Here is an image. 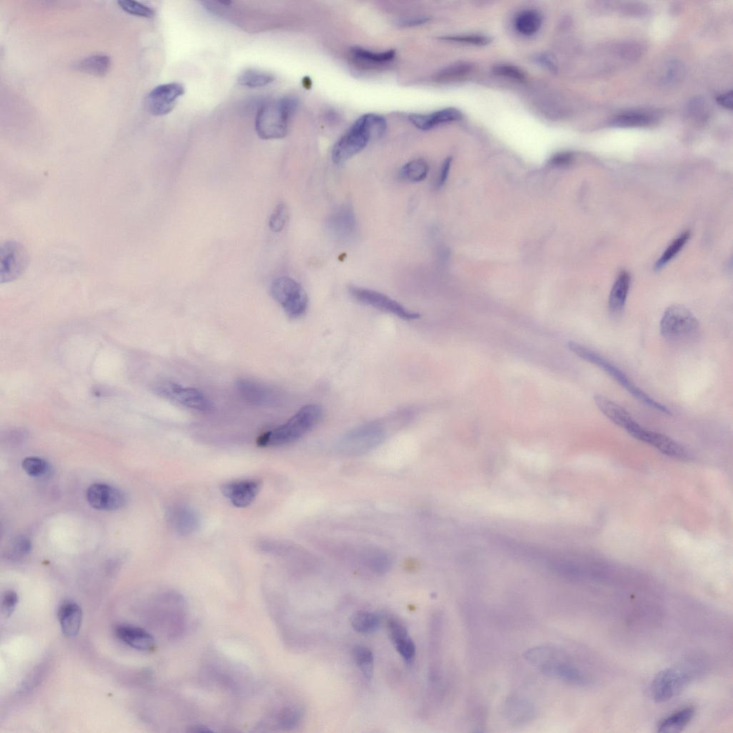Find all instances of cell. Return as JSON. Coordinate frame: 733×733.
I'll list each match as a JSON object with an SVG mask.
<instances>
[{
  "instance_id": "29",
  "label": "cell",
  "mask_w": 733,
  "mask_h": 733,
  "mask_svg": "<svg viewBox=\"0 0 733 733\" xmlns=\"http://www.w3.org/2000/svg\"><path fill=\"white\" fill-rule=\"evenodd\" d=\"M380 616L374 613L360 611L355 613L351 619L354 630L358 633L368 634L372 633L380 625Z\"/></svg>"
},
{
  "instance_id": "25",
  "label": "cell",
  "mask_w": 733,
  "mask_h": 733,
  "mask_svg": "<svg viewBox=\"0 0 733 733\" xmlns=\"http://www.w3.org/2000/svg\"><path fill=\"white\" fill-rule=\"evenodd\" d=\"M696 709L687 707L680 710L663 719L658 726L661 733H675L682 731L693 719Z\"/></svg>"
},
{
  "instance_id": "24",
  "label": "cell",
  "mask_w": 733,
  "mask_h": 733,
  "mask_svg": "<svg viewBox=\"0 0 733 733\" xmlns=\"http://www.w3.org/2000/svg\"><path fill=\"white\" fill-rule=\"evenodd\" d=\"M631 278L628 273L622 272L616 278L610 292L609 307L614 315H618L625 306L629 293Z\"/></svg>"
},
{
  "instance_id": "32",
  "label": "cell",
  "mask_w": 733,
  "mask_h": 733,
  "mask_svg": "<svg viewBox=\"0 0 733 733\" xmlns=\"http://www.w3.org/2000/svg\"><path fill=\"white\" fill-rule=\"evenodd\" d=\"M651 122V118L646 113L629 112L614 118L611 124L620 128H637L647 127Z\"/></svg>"
},
{
  "instance_id": "49",
  "label": "cell",
  "mask_w": 733,
  "mask_h": 733,
  "mask_svg": "<svg viewBox=\"0 0 733 733\" xmlns=\"http://www.w3.org/2000/svg\"><path fill=\"white\" fill-rule=\"evenodd\" d=\"M717 101L721 106L732 110L733 107V94L729 91L718 97Z\"/></svg>"
},
{
  "instance_id": "51",
  "label": "cell",
  "mask_w": 733,
  "mask_h": 733,
  "mask_svg": "<svg viewBox=\"0 0 733 733\" xmlns=\"http://www.w3.org/2000/svg\"><path fill=\"white\" fill-rule=\"evenodd\" d=\"M539 60H540V62H542L543 64H545L548 68H550V69H554V66L552 62L551 61V60L549 58H547V57H541V58H539Z\"/></svg>"
},
{
  "instance_id": "2",
  "label": "cell",
  "mask_w": 733,
  "mask_h": 733,
  "mask_svg": "<svg viewBox=\"0 0 733 733\" xmlns=\"http://www.w3.org/2000/svg\"><path fill=\"white\" fill-rule=\"evenodd\" d=\"M323 415V408L317 404L303 406L283 425L260 436L257 443L260 447H276L296 442L313 429Z\"/></svg>"
},
{
  "instance_id": "48",
  "label": "cell",
  "mask_w": 733,
  "mask_h": 733,
  "mask_svg": "<svg viewBox=\"0 0 733 733\" xmlns=\"http://www.w3.org/2000/svg\"><path fill=\"white\" fill-rule=\"evenodd\" d=\"M451 162H452V160L450 158H448V159L446 160L445 162H443V165L441 167V171H440V174H439V178L437 179V182H436V187L437 188H441L446 183L447 179H448V174H449V171H450V166H451Z\"/></svg>"
},
{
  "instance_id": "7",
  "label": "cell",
  "mask_w": 733,
  "mask_h": 733,
  "mask_svg": "<svg viewBox=\"0 0 733 733\" xmlns=\"http://www.w3.org/2000/svg\"><path fill=\"white\" fill-rule=\"evenodd\" d=\"M385 432L377 423H367L345 434L338 441L337 448L347 455L365 454L380 446Z\"/></svg>"
},
{
  "instance_id": "17",
  "label": "cell",
  "mask_w": 733,
  "mask_h": 733,
  "mask_svg": "<svg viewBox=\"0 0 733 733\" xmlns=\"http://www.w3.org/2000/svg\"><path fill=\"white\" fill-rule=\"evenodd\" d=\"M168 519L173 529L181 536H188L197 531L200 526L198 514L190 507L179 505L171 507Z\"/></svg>"
},
{
  "instance_id": "13",
  "label": "cell",
  "mask_w": 733,
  "mask_h": 733,
  "mask_svg": "<svg viewBox=\"0 0 733 733\" xmlns=\"http://www.w3.org/2000/svg\"><path fill=\"white\" fill-rule=\"evenodd\" d=\"M688 681V675L683 672L675 669L663 670L653 680L651 697L657 703L667 702L680 694Z\"/></svg>"
},
{
  "instance_id": "40",
  "label": "cell",
  "mask_w": 733,
  "mask_h": 733,
  "mask_svg": "<svg viewBox=\"0 0 733 733\" xmlns=\"http://www.w3.org/2000/svg\"><path fill=\"white\" fill-rule=\"evenodd\" d=\"M289 218L288 208L286 204L280 203L277 206L269 220V227L274 233H280L284 228Z\"/></svg>"
},
{
  "instance_id": "19",
  "label": "cell",
  "mask_w": 733,
  "mask_h": 733,
  "mask_svg": "<svg viewBox=\"0 0 733 733\" xmlns=\"http://www.w3.org/2000/svg\"><path fill=\"white\" fill-rule=\"evenodd\" d=\"M462 113L455 108H446L431 114H412L410 122L418 129L429 131L437 126L460 120Z\"/></svg>"
},
{
  "instance_id": "6",
  "label": "cell",
  "mask_w": 733,
  "mask_h": 733,
  "mask_svg": "<svg viewBox=\"0 0 733 733\" xmlns=\"http://www.w3.org/2000/svg\"><path fill=\"white\" fill-rule=\"evenodd\" d=\"M270 292L290 319H298L306 313L308 296L303 287L294 280L287 277L276 279Z\"/></svg>"
},
{
  "instance_id": "27",
  "label": "cell",
  "mask_w": 733,
  "mask_h": 733,
  "mask_svg": "<svg viewBox=\"0 0 733 733\" xmlns=\"http://www.w3.org/2000/svg\"><path fill=\"white\" fill-rule=\"evenodd\" d=\"M542 24L541 15L533 10L522 11L515 20L517 30L524 35H532L536 33Z\"/></svg>"
},
{
  "instance_id": "23",
  "label": "cell",
  "mask_w": 733,
  "mask_h": 733,
  "mask_svg": "<svg viewBox=\"0 0 733 733\" xmlns=\"http://www.w3.org/2000/svg\"><path fill=\"white\" fill-rule=\"evenodd\" d=\"M58 619L63 634L67 637H75L82 628V609L73 602H64L59 608Z\"/></svg>"
},
{
  "instance_id": "14",
  "label": "cell",
  "mask_w": 733,
  "mask_h": 733,
  "mask_svg": "<svg viewBox=\"0 0 733 733\" xmlns=\"http://www.w3.org/2000/svg\"><path fill=\"white\" fill-rule=\"evenodd\" d=\"M236 389L240 396L249 403L259 407H273L280 402L278 391L250 379H240Z\"/></svg>"
},
{
  "instance_id": "18",
  "label": "cell",
  "mask_w": 733,
  "mask_h": 733,
  "mask_svg": "<svg viewBox=\"0 0 733 733\" xmlns=\"http://www.w3.org/2000/svg\"><path fill=\"white\" fill-rule=\"evenodd\" d=\"M503 715L510 723L514 725H522L534 719L536 709L528 700L521 697L512 696L506 701Z\"/></svg>"
},
{
  "instance_id": "1",
  "label": "cell",
  "mask_w": 733,
  "mask_h": 733,
  "mask_svg": "<svg viewBox=\"0 0 733 733\" xmlns=\"http://www.w3.org/2000/svg\"><path fill=\"white\" fill-rule=\"evenodd\" d=\"M387 129V121L381 115H363L335 144L332 151L333 162L339 164L353 158L365 149L372 138L382 137Z\"/></svg>"
},
{
  "instance_id": "5",
  "label": "cell",
  "mask_w": 733,
  "mask_h": 733,
  "mask_svg": "<svg viewBox=\"0 0 733 733\" xmlns=\"http://www.w3.org/2000/svg\"><path fill=\"white\" fill-rule=\"evenodd\" d=\"M700 331L698 319L681 305L667 309L661 322L663 337L673 342H687L696 338Z\"/></svg>"
},
{
  "instance_id": "36",
  "label": "cell",
  "mask_w": 733,
  "mask_h": 733,
  "mask_svg": "<svg viewBox=\"0 0 733 733\" xmlns=\"http://www.w3.org/2000/svg\"><path fill=\"white\" fill-rule=\"evenodd\" d=\"M687 113L694 122L703 123L710 117V107L703 98H694L688 104Z\"/></svg>"
},
{
  "instance_id": "31",
  "label": "cell",
  "mask_w": 733,
  "mask_h": 733,
  "mask_svg": "<svg viewBox=\"0 0 733 733\" xmlns=\"http://www.w3.org/2000/svg\"><path fill=\"white\" fill-rule=\"evenodd\" d=\"M429 172V166L425 160H415L403 167L401 170V176L407 181L418 183L425 180Z\"/></svg>"
},
{
  "instance_id": "45",
  "label": "cell",
  "mask_w": 733,
  "mask_h": 733,
  "mask_svg": "<svg viewBox=\"0 0 733 733\" xmlns=\"http://www.w3.org/2000/svg\"><path fill=\"white\" fill-rule=\"evenodd\" d=\"M18 603V596L14 591H7L3 596L1 610L6 618H9L15 611Z\"/></svg>"
},
{
  "instance_id": "34",
  "label": "cell",
  "mask_w": 733,
  "mask_h": 733,
  "mask_svg": "<svg viewBox=\"0 0 733 733\" xmlns=\"http://www.w3.org/2000/svg\"><path fill=\"white\" fill-rule=\"evenodd\" d=\"M22 467L27 475L34 478L42 477L49 471L48 462L38 457L25 458L22 462Z\"/></svg>"
},
{
  "instance_id": "43",
  "label": "cell",
  "mask_w": 733,
  "mask_h": 733,
  "mask_svg": "<svg viewBox=\"0 0 733 733\" xmlns=\"http://www.w3.org/2000/svg\"><path fill=\"white\" fill-rule=\"evenodd\" d=\"M442 39L451 42L476 45L486 46L491 41V38L484 35H457L442 37Z\"/></svg>"
},
{
  "instance_id": "37",
  "label": "cell",
  "mask_w": 733,
  "mask_h": 733,
  "mask_svg": "<svg viewBox=\"0 0 733 733\" xmlns=\"http://www.w3.org/2000/svg\"><path fill=\"white\" fill-rule=\"evenodd\" d=\"M472 70V65L468 63H458L443 69L438 74V80L442 82L457 80L466 76Z\"/></svg>"
},
{
  "instance_id": "4",
  "label": "cell",
  "mask_w": 733,
  "mask_h": 733,
  "mask_svg": "<svg viewBox=\"0 0 733 733\" xmlns=\"http://www.w3.org/2000/svg\"><path fill=\"white\" fill-rule=\"evenodd\" d=\"M568 346L569 349L578 357L598 366V368L604 370L617 382L620 383L626 391L640 402L652 409L662 412L663 413L668 415L672 414L669 408L657 401L651 398L648 394L637 387V385L620 368L615 366L597 353L592 351L584 345L573 342H569Z\"/></svg>"
},
{
  "instance_id": "38",
  "label": "cell",
  "mask_w": 733,
  "mask_h": 733,
  "mask_svg": "<svg viewBox=\"0 0 733 733\" xmlns=\"http://www.w3.org/2000/svg\"><path fill=\"white\" fill-rule=\"evenodd\" d=\"M31 543L30 539L23 536L15 538L7 552L9 559H18L27 556L31 551Z\"/></svg>"
},
{
  "instance_id": "15",
  "label": "cell",
  "mask_w": 733,
  "mask_h": 733,
  "mask_svg": "<svg viewBox=\"0 0 733 733\" xmlns=\"http://www.w3.org/2000/svg\"><path fill=\"white\" fill-rule=\"evenodd\" d=\"M90 506L100 511H117L126 504V497L119 489L105 484H94L87 490Z\"/></svg>"
},
{
  "instance_id": "42",
  "label": "cell",
  "mask_w": 733,
  "mask_h": 733,
  "mask_svg": "<svg viewBox=\"0 0 733 733\" xmlns=\"http://www.w3.org/2000/svg\"><path fill=\"white\" fill-rule=\"evenodd\" d=\"M685 74V67L683 63L679 60L670 62L667 67L664 82L668 85H675L680 83Z\"/></svg>"
},
{
  "instance_id": "28",
  "label": "cell",
  "mask_w": 733,
  "mask_h": 733,
  "mask_svg": "<svg viewBox=\"0 0 733 733\" xmlns=\"http://www.w3.org/2000/svg\"><path fill=\"white\" fill-rule=\"evenodd\" d=\"M275 81V77L264 71L247 70L238 79V84L250 89L265 87Z\"/></svg>"
},
{
  "instance_id": "22",
  "label": "cell",
  "mask_w": 733,
  "mask_h": 733,
  "mask_svg": "<svg viewBox=\"0 0 733 733\" xmlns=\"http://www.w3.org/2000/svg\"><path fill=\"white\" fill-rule=\"evenodd\" d=\"M388 626L391 639L398 652L406 663H411L415 659L416 649L406 628L396 619H391Z\"/></svg>"
},
{
  "instance_id": "16",
  "label": "cell",
  "mask_w": 733,
  "mask_h": 733,
  "mask_svg": "<svg viewBox=\"0 0 733 733\" xmlns=\"http://www.w3.org/2000/svg\"><path fill=\"white\" fill-rule=\"evenodd\" d=\"M260 489L259 481L245 480L227 483L222 486L221 491L235 507L245 508L254 502Z\"/></svg>"
},
{
  "instance_id": "33",
  "label": "cell",
  "mask_w": 733,
  "mask_h": 733,
  "mask_svg": "<svg viewBox=\"0 0 733 733\" xmlns=\"http://www.w3.org/2000/svg\"><path fill=\"white\" fill-rule=\"evenodd\" d=\"M353 658L366 680L370 681L372 675L374 661L372 651L364 646H356L353 650Z\"/></svg>"
},
{
  "instance_id": "9",
  "label": "cell",
  "mask_w": 733,
  "mask_h": 733,
  "mask_svg": "<svg viewBox=\"0 0 733 733\" xmlns=\"http://www.w3.org/2000/svg\"><path fill=\"white\" fill-rule=\"evenodd\" d=\"M153 391L158 396L191 410L210 412L214 408L212 401L200 391L174 382H160Z\"/></svg>"
},
{
  "instance_id": "39",
  "label": "cell",
  "mask_w": 733,
  "mask_h": 733,
  "mask_svg": "<svg viewBox=\"0 0 733 733\" xmlns=\"http://www.w3.org/2000/svg\"><path fill=\"white\" fill-rule=\"evenodd\" d=\"M119 7L126 13L142 18H150L154 15V11L141 4L131 0H120L118 2Z\"/></svg>"
},
{
  "instance_id": "11",
  "label": "cell",
  "mask_w": 733,
  "mask_h": 733,
  "mask_svg": "<svg viewBox=\"0 0 733 733\" xmlns=\"http://www.w3.org/2000/svg\"><path fill=\"white\" fill-rule=\"evenodd\" d=\"M28 265V254L20 243L8 241L0 247V283L18 279Z\"/></svg>"
},
{
  "instance_id": "12",
  "label": "cell",
  "mask_w": 733,
  "mask_h": 733,
  "mask_svg": "<svg viewBox=\"0 0 733 733\" xmlns=\"http://www.w3.org/2000/svg\"><path fill=\"white\" fill-rule=\"evenodd\" d=\"M184 93L185 89L181 84L160 85L146 96L144 101L145 109L153 115L162 117L174 110L177 100Z\"/></svg>"
},
{
  "instance_id": "3",
  "label": "cell",
  "mask_w": 733,
  "mask_h": 733,
  "mask_svg": "<svg viewBox=\"0 0 733 733\" xmlns=\"http://www.w3.org/2000/svg\"><path fill=\"white\" fill-rule=\"evenodd\" d=\"M299 105L297 98L287 96L268 101L258 110L255 128L264 140L280 139L286 136L288 124Z\"/></svg>"
},
{
  "instance_id": "47",
  "label": "cell",
  "mask_w": 733,
  "mask_h": 733,
  "mask_svg": "<svg viewBox=\"0 0 733 733\" xmlns=\"http://www.w3.org/2000/svg\"><path fill=\"white\" fill-rule=\"evenodd\" d=\"M429 18L424 16H412L404 18L399 20L398 25L401 27H414L425 24Z\"/></svg>"
},
{
  "instance_id": "35",
  "label": "cell",
  "mask_w": 733,
  "mask_h": 733,
  "mask_svg": "<svg viewBox=\"0 0 733 733\" xmlns=\"http://www.w3.org/2000/svg\"><path fill=\"white\" fill-rule=\"evenodd\" d=\"M690 237L689 231H685L675 240L655 264L656 269H661L670 261L683 248Z\"/></svg>"
},
{
  "instance_id": "30",
  "label": "cell",
  "mask_w": 733,
  "mask_h": 733,
  "mask_svg": "<svg viewBox=\"0 0 733 733\" xmlns=\"http://www.w3.org/2000/svg\"><path fill=\"white\" fill-rule=\"evenodd\" d=\"M352 54L358 61L372 65L388 63L396 57L394 51L375 52L358 47L353 48Z\"/></svg>"
},
{
  "instance_id": "50",
  "label": "cell",
  "mask_w": 733,
  "mask_h": 733,
  "mask_svg": "<svg viewBox=\"0 0 733 733\" xmlns=\"http://www.w3.org/2000/svg\"><path fill=\"white\" fill-rule=\"evenodd\" d=\"M189 732H212V730L209 728H208L207 727L205 726V725H195V726H192L190 727V729L189 730Z\"/></svg>"
},
{
  "instance_id": "46",
  "label": "cell",
  "mask_w": 733,
  "mask_h": 733,
  "mask_svg": "<svg viewBox=\"0 0 733 733\" xmlns=\"http://www.w3.org/2000/svg\"><path fill=\"white\" fill-rule=\"evenodd\" d=\"M573 154L569 152H562L556 154L552 160L551 164L557 167H564L569 166L573 162Z\"/></svg>"
},
{
  "instance_id": "41",
  "label": "cell",
  "mask_w": 733,
  "mask_h": 733,
  "mask_svg": "<svg viewBox=\"0 0 733 733\" xmlns=\"http://www.w3.org/2000/svg\"><path fill=\"white\" fill-rule=\"evenodd\" d=\"M302 711L297 707L284 708L279 714L280 724L285 728L296 727L302 718Z\"/></svg>"
},
{
  "instance_id": "20",
  "label": "cell",
  "mask_w": 733,
  "mask_h": 733,
  "mask_svg": "<svg viewBox=\"0 0 733 733\" xmlns=\"http://www.w3.org/2000/svg\"><path fill=\"white\" fill-rule=\"evenodd\" d=\"M115 635L123 642L142 651H151L156 647V641L145 630L130 625H119L115 630Z\"/></svg>"
},
{
  "instance_id": "10",
  "label": "cell",
  "mask_w": 733,
  "mask_h": 733,
  "mask_svg": "<svg viewBox=\"0 0 733 733\" xmlns=\"http://www.w3.org/2000/svg\"><path fill=\"white\" fill-rule=\"evenodd\" d=\"M349 291L358 301L392 314L400 319L411 321L418 319L420 316L419 313L408 310L401 303L379 292L354 285H351Z\"/></svg>"
},
{
  "instance_id": "44",
  "label": "cell",
  "mask_w": 733,
  "mask_h": 733,
  "mask_svg": "<svg viewBox=\"0 0 733 733\" xmlns=\"http://www.w3.org/2000/svg\"><path fill=\"white\" fill-rule=\"evenodd\" d=\"M494 72L498 75L506 77L518 82L526 80L525 73L519 67L510 65H500L494 68Z\"/></svg>"
},
{
  "instance_id": "8",
  "label": "cell",
  "mask_w": 733,
  "mask_h": 733,
  "mask_svg": "<svg viewBox=\"0 0 733 733\" xmlns=\"http://www.w3.org/2000/svg\"><path fill=\"white\" fill-rule=\"evenodd\" d=\"M562 659V653L558 649L546 646L537 667L539 671L546 676L573 685H586L588 679L585 675Z\"/></svg>"
},
{
  "instance_id": "26",
  "label": "cell",
  "mask_w": 733,
  "mask_h": 733,
  "mask_svg": "<svg viewBox=\"0 0 733 733\" xmlns=\"http://www.w3.org/2000/svg\"><path fill=\"white\" fill-rule=\"evenodd\" d=\"M111 66V59L105 54H95L76 63V70L98 77L105 76Z\"/></svg>"
},
{
  "instance_id": "21",
  "label": "cell",
  "mask_w": 733,
  "mask_h": 733,
  "mask_svg": "<svg viewBox=\"0 0 733 733\" xmlns=\"http://www.w3.org/2000/svg\"><path fill=\"white\" fill-rule=\"evenodd\" d=\"M329 226L332 233L336 238L342 240L351 238L356 228V221L353 209L349 206H342L338 208L331 215Z\"/></svg>"
}]
</instances>
